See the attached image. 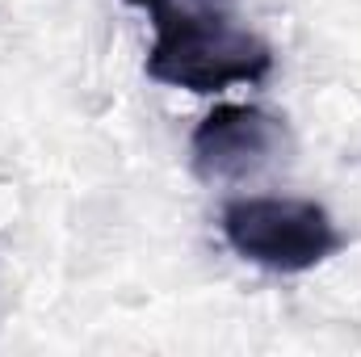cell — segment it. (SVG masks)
<instances>
[{
  "mask_svg": "<svg viewBox=\"0 0 361 357\" xmlns=\"http://www.w3.org/2000/svg\"><path fill=\"white\" fill-rule=\"evenodd\" d=\"M152 17L147 76L197 97L231 85H261L273 51L261 34L240 25L235 0H126Z\"/></svg>",
  "mask_w": 361,
  "mask_h": 357,
  "instance_id": "obj_1",
  "label": "cell"
},
{
  "mask_svg": "<svg viewBox=\"0 0 361 357\" xmlns=\"http://www.w3.org/2000/svg\"><path fill=\"white\" fill-rule=\"evenodd\" d=\"M219 227L235 257L269 273H307L345 248L332 214L302 198H235Z\"/></svg>",
  "mask_w": 361,
  "mask_h": 357,
  "instance_id": "obj_2",
  "label": "cell"
},
{
  "mask_svg": "<svg viewBox=\"0 0 361 357\" xmlns=\"http://www.w3.org/2000/svg\"><path fill=\"white\" fill-rule=\"evenodd\" d=\"M286 152V126L257 105H219L210 109L193 139V173L202 181H248L273 169Z\"/></svg>",
  "mask_w": 361,
  "mask_h": 357,
  "instance_id": "obj_3",
  "label": "cell"
}]
</instances>
